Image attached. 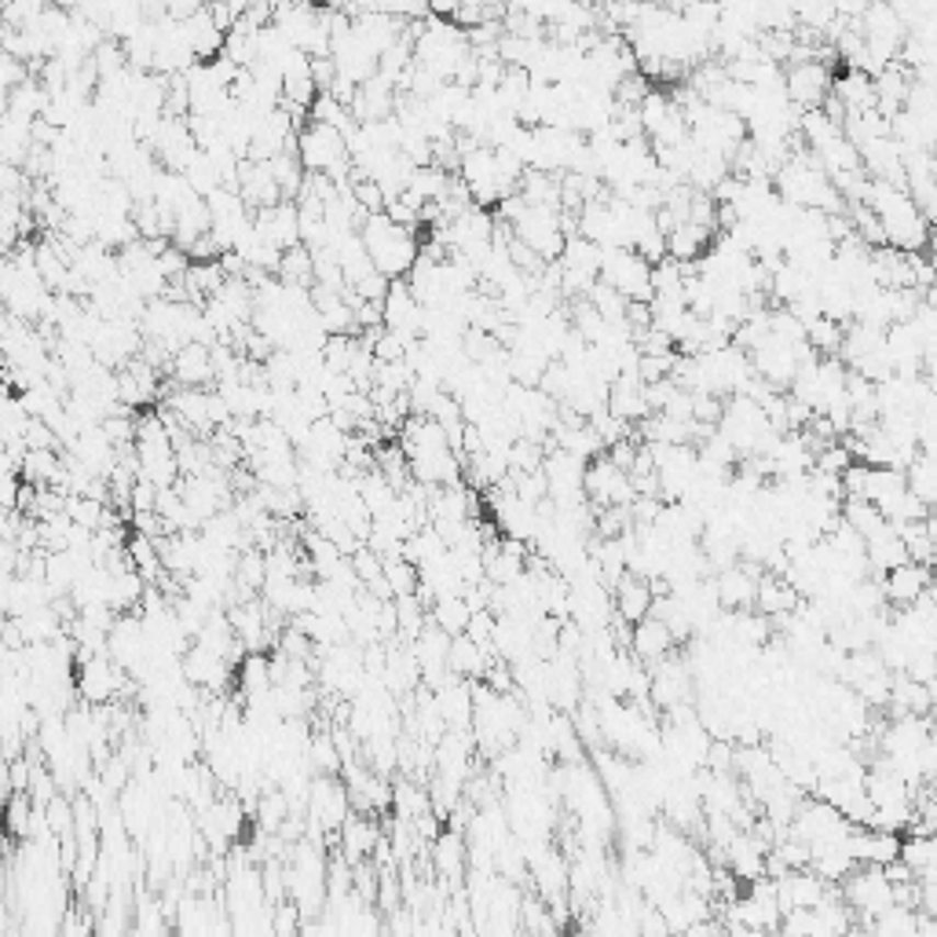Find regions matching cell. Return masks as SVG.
<instances>
[{
    "mask_svg": "<svg viewBox=\"0 0 937 937\" xmlns=\"http://www.w3.org/2000/svg\"><path fill=\"white\" fill-rule=\"evenodd\" d=\"M359 242H363L374 271L377 275H385L388 282L407 279L414 260H418V253H421L418 235L407 232V227H399V224H392L385 213L366 216L363 227H359Z\"/></svg>",
    "mask_w": 937,
    "mask_h": 937,
    "instance_id": "obj_1",
    "label": "cell"
},
{
    "mask_svg": "<svg viewBox=\"0 0 937 937\" xmlns=\"http://www.w3.org/2000/svg\"><path fill=\"white\" fill-rule=\"evenodd\" d=\"M297 158L308 177H326L334 183H348L352 177V158H348L345 136L330 125H315L297 133Z\"/></svg>",
    "mask_w": 937,
    "mask_h": 937,
    "instance_id": "obj_2",
    "label": "cell"
},
{
    "mask_svg": "<svg viewBox=\"0 0 937 937\" xmlns=\"http://www.w3.org/2000/svg\"><path fill=\"white\" fill-rule=\"evenodd\" d=\"M597 279L612 293H619L626 304L652 301V264L645 257H637L634 249H601V271H597Z\"/></svg>",
    "mask_w": 937,
    "mask_h": 937,
    "instance_id": "obj_3",
    "label": "cell"
},
{
    "mask_svg": "<svg viewBox=\"0 0 937 937\" xmlns=\"http://www.w3.org/2000/svg\"><path fill=\"white\" fill-rule=\"evenodd\" d=\"M128 674L117 667V663L106 656H89L78 663V674H74V692L84 707H111L117 703V696L125 689Z\"/></svg>",
    "mask_w": 937,
    "mask_h": 937,
    "instance_id": "obj_4",
    "label": "cell"
},
{
    "mask_svg": "<svg viewBox=\"0 0 937 937\" xmlns=\"http://www.w3.org/2000/svg\"><path fill=\"white\" fill-rule=\"evenodd\" d=\"M827 95H832V70L821 59H805L783 70V100L799 114L821 111Z\"/></svg>",
    "mask_w": 937,
    "mask_h": 937,
    "instance_id": "obj_5",
    "label": "cell"
},
{
    "mask_svg": "<svg viewBox=\"0 0 937 937\" xmlns=\"http://www.w3.org/2000/svg\"><path fill=\"white\" fill-rule=\"evenodd\" d=\"M583 495L586 503H594L597 509H626L634 503V487H630V476L623 468H616L605 454H597L586 462L583 473Z\"/></svg>",
    "mask_w": 937,
    "mask_h": 937,
    "instance_id": "obj_6",
    "label": "cell"
},
{
    "mask_svg": "<svg viewBox=\"0 0 937 937\" xmlns=\"http://www.w3.org/2000/svg\"><path fill=\"white\" fill-rule=\"evenodd\" d=\"M180 674H183V681L194 685V689H202V692H224L227 685H232L235 667L224 656H216V652L202 648V645H191L180 656Z\"/></svg>",
    "mask_w": 937,
    "mask_h": 937,
    "instance_id": "obj_7",
    "label": "cell"
},
{
    "mask_svg": "<svg viewBox=\"0 0 937 937\" xmlns=\"http://www.w3.org/2000/svg\"><path fill=\"white\" fill-rule=\"evenodd\" d=\"M879 586H882V601L904 612V608H912L923 594H930V564L904 561L893 572L879 575Z\"/></svg>",
    "mask_w": 937,
    "mask_h": 937,
    "instance_id": "obj_8",
    "label": "cell"
},
{
    "mask_svg": "<svg viewBox=\"0 0 937 937\" xmlns=\"http://www.w3.org/2000/svg\"><path fill=\"white\" fill-rule=\"evenodd\" d=\"M169 374H172V381H177L180 388H205L210 381H216L213 348L199 345V341L180 345L177 352H172V359H169Z\"/></svg>",
    "mask_w": 937,
    "mask_h": 937,
    "instance_id": "obj_9",
    "label": "cell"
},
{
    "mask_svg": "<svg viewBox=\"0 0 937 937\" xmlns=\"http://www.w3.org/2000/svg\"><path fill=\"white\" fill-rule=\"evenodd\" d=\"M605 410L612 418L626 421V425H641L648 418V403H645V385L637 381V374H619L612 385H608V399Z\"/></svg>",
    "mask_w": 937,
    "mask_h": 937,
    "instance_id": "obj_10",
    "label": "cell"
},
{
    "mask_svg": "<svg viewBox=\"0 0 937 937\" xmlns=\"http://www.w3.org/2000/svg\"><path fill=\"white\" fill-rule=\"evenodd\" d=\"M652 601H656V590H652V583L637 579V575H630V572L612 586V616L623 619L626 626L641 623V619L652 612Z\"/></svg>",
    "mask_w": 937,
    "mask_h": 937,
    "instance_id": "obj_11",
    "label": "cell"
},
{
    "mask_svg": "<svg viewBox=\"0 0 937 937\" xmlns=\"http://www.w3.org/2000/svg\"><path fill=\"white\" fill-rule=\"evenodd\" d=\"M711 246H714V235L689 221L670 227V232L663 235V257L674 260V264H696Z\"/></svg>",
    "mask_w": 937,
    "mask_h": 937,
    "instance_id": "obj_12",
    "label": "cell"
},
{
    "mask_svg": "<svg viewBox=\"0 0 937 937\" xmlns=\"http://www.w3.org/2000/svg\"><path fill=\"white\" fill-rule=\"evenodd\" d=\"M630 652H634L637 663H648V667H652V663L667 659L674 652V637H670V630L659 623V619L645 616L641 623L630 626Z\"/></svg>",
    "mask_w": 937,
    "mask_h": 937,
    "instance_id": "obj_13",
    "label": "cell"
},
{
    "mask_svg": "<svg viewBox=\"0 0 937 937\" xmlns=\"http://www.w3.org/2000/svg\"><path fill=\"white\" fill-rule=\"evenodd\" d=\"M495 659H498L495 652L473 645V641H468L465 634L451 637V648H447V670H451L454 678H462V681H481Z\"/></svg>",
    "mask_w": 937,
    "mask_h": 937,
    "instance_id": "obj_14",
    "label": "cell"
},
{
    "mask_svg": "<svg viewBox=\"0 0 937 937\" xmlns=\"http://www.w3.org/2000/svg\"><path fill=\"white\" fill-rule=\"evenodd\" d=\"M930 703H934V692L930 685L923 681H912L904 674H893L890 678V696H887V707L893 711V718H926L930 714Z\"/></svg>",
    "mask_w": 937,
    "mask_h": 937,
    "instance_id": "obj_15",
    "label": "cell"
},
{
    "mask_svg": "<svg viewBox=\"0 0 937 937\" xmlns=\"http://www.w3.org/2000/svg\"><path fill=\"white\" fill-rule=\"evenodd\" d=\"M341 838H345V860L348 865H363V860L374 854L381 827L370 821L366 813H348V821L341 824Z\"/></svg>",
    "mask_w": 937,
    "mask_h": 937,
    "instance_id": "obj_16",
    "label": "cell"
},
{
    "mask_svg": "<svg viewBox=\"0 0 937 937\" xmlns=\"http://www.w3.org/2000/svg\"><path fill=\"white\" fill-rule=\"evenodd\" d=\"M904 487L919 498L923 506H934L937 498V473H934V454L930 451H915V458L904 465Z\"/></svg>",
    "mask_w": 937,
    "mask_h": 937,
    "instance_id": "obj_17",
    "label": "cell"
},
{
    "mask_svg": "<svg viewBox=\"0 0 937 937\" xmlns=\"http://www.w3.org/2000/svg\"><path fill=\"white\" fill-rule=\"evenodd\" d=\"M934 835H901V849L898 860L912 871L915 879H930L934 876Z\"/></svg>",
    "mask_w": 937,
    "mask_h": 937,
    "instance_id": "obj_18",
    "label": "cell"
},
{
    "mask_svg": "<svg viewBox=\"0 0 937 937\" xmlns=\"http://www.w3.org/2000/svg\"><path fill=\"white\" fill-rule=\"evenodd\" d=\"M432 854H436V868L440 876L447 879H462V871L468 868V849H465V838L458 832H440V838L432 843Z\"/></svg>",
    "mask_w": 937,
    "mask_h": 937,
    "instance_id": "obj_19",
    "label": "cell"
},
{
    "mask_svg": "<svg viewBox=\"0 0 937 937\" xmlns=\"http://www.w3.org/2000/svg\"><path fill=\"white\" fill-rule=\"evenodd\" d=\"M838 517H843V524H846L849 531H857V535L865 539V542L876 535V531L887 528V520L879 517V509L871 506V503H865V498H843V506H838Z\"/></svg>",
    "mask_w": 937,
    "mask_h": 937,
    "instance_id": "obj_20",
    "label": "cell"
},
{
    "mask_svg": "<svg viewBox=\"0 0 937 937\" xmlns=\"http://www.w3.org/2000/svg\"><path fill=\"white\" fill-rule=\"evenodd\" d=\"M381 579H385L392 601H396V597H414V594H418V586H421V575H418V568H414L407 557L381 561Z\"/></svg>",
    "mask_w": 937,
    "mask_h": 937,
    "instance_id": "obj_21",
    "label": "cell"
},
{
    "mask_svg": "<svg viewBox=\"0 0 937 937\" xmlns=\"http://www.w3.org/2000/svg\"><path fill=\"white\" fill-rule=\"evenodd\" d=\"M271 926H275V937H297V904H279Z\"/></svg>",
    "mask_w": 937,
    "mask_h": 937,
    "instance_id": "obj_22",
    "label": "cell"
}]
</instances>
